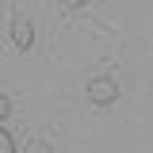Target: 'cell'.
<instances>
[{"instance_id": "obj_5", "label": "cell", "mask_w": 153, "mask_h": 153, "mask_svg": "<svg viewBox=\"0 0 153 153\" xmlns=\"http://www.w3.org/2000/svg\"><path fill=\"white\" fill-rule=\"evenodd\" d=\"M8 115H12V100H8V96L0 92V123H4V119H8Z\"/></svg>"}, {"instance_id": "obj_6", "label": "cell", "mask_w": 153, "mask_h": 153, "mask_svg": "<svg viewBox=\"0 0 153 153\" xmlns=\"http://www.w3.org/2000/svg\"><path fill=\"white\" fill-rule=\"evenodd\" d=\"M84 4H88V0H61V8H65V12H76V8H84Z\"/></svg>"}, {"instance_id": "obj_4", "label": "cell", "mask_w": 153, "mask_h": 153, "mask_svg": "<svg viewBox=\"0 0 153 153\" xmlns=\"http://www.w3.org/2000/svg\"><path fill=\"white\" fill-rule=\"evenodd\" d=\"M0 153H16V138L4 130V126H0Z\"/></svg>"}, {"instance_id": "obj_3", "label": "cell", "mask_w": 153, "mask_h": 153, "mask_svg": "<svg viewBox=\"0 0 153 153\" xmlns=\"http://www.w3.org/2000/svg\"><path fill=\"white\" fill-rule=\"evenodd\" d=\"M23 153H57L46 138H27V146H23Z\"/></svg>"}, {"instance_id": "obj_2", "label": "cell", "mask_w": 153, "mask_h": 153, "mask_svg": "<svg viewBox=\"0 0 153 153\" xmlns=\"http://www.w3.org/2000/svg\"><path fill=\"white\" fill-rule=\"evenodd\" d=\"M12 42H16L19 54H27V50H31V42H35V27H31L27 12H12Z\"/></svg>"}, {"instance_id": "obj_1", "label": "cell", "mask_w": 153, "mask_h": 153, "mask_svg": "<svg viewBox=\"0 0 153 153\" xmlns=\"http://www.w3.org/2000/svg\"><path fill=\"white\" fill-rule=\"evenodd\" d=\"M115 100H119V80H115L111 73L88 80V103H92V107H111Z\"/></svg>"}]
</instances>
